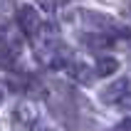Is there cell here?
I'll return each mask as SVG.
<instances>
[{"label":"cell","instance_id":"6da1fadb","mask_svg":"<svg viewBox=\"0 0 131 131\" xmlns=\"http://www.w3.org/2000/svg\"><path fill=\"white\" fill-rule=\"evenodd\" d=\"M129 94H131V84H129V79H116V82H111L109 87H104V89H102L99 99H102L104 104H121Z\"/></svg>","mask_w":131,"mask_h":131},{"label":"cell","instance_id":"7a4b0ae2","mask_svg":"<svg viewBox=\"0 0 131 131\" xmlns=\"http://www.w3.org/2000/svg\"><path fill=\"white\" fill-rule=\"evenodd\" d=\"M20 22H22V30H25L30 37H37L40 30H42L40 13H35V7H30V5H22L20 7Z\"/></svg>","mask_w":131,"mask_h":131},{"label":"cell","instance_id":"3957f363","mask_svg":"<svg viewBox=\"0 0 131 131\" xmlns=\"http://www.w3.org/2000/svg\"><path fill=\"white\" fill-rule=\"evenodd\" d=\"M15 116H17V121H20L22 126H32L37 121V109L32 102H22L17 104V111H15Z\"/></svg>","mask_w":131,"mask_h":131},{"label":"cell","instance_id":"277c9868","mask_svg":"<svg viewBox=\"0 0 131 131\" xmlns=\"http://www.w3.org/2000/svg\"><path fill=\"white\" fill-rule=\"evenodd\" d=\"M116 69H119V59L116 57H109V54L99 57L96 64H94V72L99 74V77H109V74H114Z\"/></svg>","mask_w":131,"mask_h":131},{"label":"cell","instance_id":"5b68a950","mask_svg":"<svg viewBox=\"0 0 131 131\" xmlns=\"http://www.w3.org/2000/svg\"><path fill=\"white\" fill-rule=\"evenodd\" d=\"M69 74H72L74 79H79L82 84H92V74H89L87 64H72L69 67Z\"/></svg>","mask_w":131,"mask_h":131},{"label":"cell","instance_id":"8992f818","mask_svg":"<svg viewBox=\"0 0 131 131\" xmlns=\"http://www.w3.org/2000/svg\"><path fill=\"white\" fill-rule=\"evenodd\" d=\"M37 5L42 7L45 13H57L62 5H67V0H37Z\"/></svg>","mask_w":131,"mask_h":131},{"label":"cell","instance_id":"52a82bcc","mask_svg":"<svg viewBox=\"0 0 131 131\" xmlns=\"http://www.w3.org/2000/svg\"><path fill=\"white\" fill-rule=\"evenodd\" d=\"M10 62H13V50L7 42L0 40V64H10Z\"/></svg>","mask_w":131,"mask_h":131},{"label":"cell","instance_id":"ba28073f","mask_svg":"<svg viewBox=\"0 0 131 131\" xmlns=\"http://www.w3.org/2000/svg\"><path fill=\"white\" fill-rule=\"evenodd\" d=\"M111 131H131V116H129V119H124V121H119V124L114 126Z\"/></svg>","mask_w":131,"mask_h":131},{"label":"cell","instance_id":"9c48e42d","mask_svg":"<svg viewBox=\"0 0 131 131\" xmlns=\"http://www.w3.org/2000/svg\"><path fill=\"white\" fill-rule=\"evenodd\" d=\"M3 99H5V92H3V89H0V104H3Z\"/></svg>","mask_w":131,"mask_h":131}]
</instances>
